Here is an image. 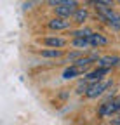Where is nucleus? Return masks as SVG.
I'll list each match as a JSON object with an SVG mask.
<instances>
[{
    "label": "nucleus",
    "instance_id": "f257e3e1",
    "mask_svg": "<svg viewBox=\"0 0 120 125\" xmlns=\"http://www.w3.org/2000/svg\"><path fill=\"white\" fill-rule=\"evenodd\" d=\"M96 10L99 14V18L103 21H106L110 26H113L115 30H120V14H117L111 7L106 5H96Z\"/></svg>",
    "mask_w": 120,
    "mask_h": 125
},
{
    "label": "nucleus",
    "instance_id": "f03ea898",
    "mask_svg": "<svg viewBox=\"0 0 120 125\" xmlns=\"http://www.w3.org/2000/svg\"><path fill=\"white\" fill-rule=\"evenodd\" d=\"M108 87H111V80H98V82L91 83V87H89V90H87L85 96H87L89 99H96V97L101 96V94L106 90Z\"/></svg>",
    "mask_w": 120,
    "mask_h": 125
},
{
    "label": "nucleus",
    "instance_id": "7ed1b4c3",
    "mask_svg": "<svg viewBox=\"0 0 120 125\" xmlns=\"http://www.w3.org/2000/svg\"><path fill=\"white\" fill-rule=\"evenodd\" d=\"M120 111V97L117 99H111V101H106L104 104H101L99 108V116H111L113 113Z\"/></svg>",
    "mask_w": 120,
    "mask_h": 125
},
{
    "label": "nucleus",
    "instance_id": "20e7f679",
    "mask_svg": "<svg viewBox=\"0 0 120 125\" xmlns=\"http://www.w3.org/2000/svg\"><path fill=\"white\" fill-rule=\"evenodd\" d=\"M110 70H111V68H104V66H99L98 70H94V71H91V73H87V75H84V78H85L87 82H91V83H94V82L101 80V78H103L104 75H108V73H110Z\"/></svg>",
    "mask_w": 120,
    "mask_h": 125
},
{
    "label": "nucleus",
    "instance_id": "39448f33",
    "mask_svg": "<svg viewBox=\"0 0 120 125\" xmlns=\"http://www.w3.org/2000/svg\"><path fill=\"white\" fill-rule=\"evenodd\" d=\"M85 68H80V66H77V64H71L70 68H66L65 71H63V78L65 80H71V78H75V76H80V75H85Z\"/></svg>",
    "mask_w": 120,
    "mask_h": 125
},
{
    "label": "nucleus",
    "instance_id": "423d86ee",
    "mask_svg": "<svg viewBox=\"0 0 120 125\" xmlns=\"http://www.w3.org/2000/svg\"><path fill=\"white\" fill-rule=\"evenodd\" d=\"M70 18H61V16H57V18L51 19L49 21V28L51 30H68L70 28Z\"/></svg>",
    "mask_w": 120,
    "mask_h": 125
},
{
    "label": "nucleus",
    "instance_id": "0eeeda50",
    "mask_svg": "<svg viewBox=\"0 0 120 125\" xmlns=\"http://www.w3.org/2000/svg\"><path fill=\"white\" fill-rule=\"evenodd\" d=\"M40 42L47 47H54V49H61V47L66 45V40L61 37H47V38H42Z\"/></svg>",
    "mask_w": 120,
    "mask_h": 125
},
{
    "label": "nucleus",
    "instance_id": "6e6552de",
    "mask_svg": "<svg viewBox=\"0 0 120 125\" xmlns=\"http://www.w3.org/2000/svg\"><path fill=\"white\" fill-rule=\"evenodd\" d=\"M98 66H104V68H113V66H120V57L117 56H104L98 59Z\"/></svg>",
    "mask_w": 120,
    "mask_h": 125
},
{
    "label": "nucleus",
    "instance_id": "1a4fd4ad",
    "mask_svg": "<svg viewBox=\"0 0 120 125\" xmlns=\"http://www.w3.org/2000/svg\"><path fill=\"white\" fill-rule=\"evenodd\" d=\"M89 42H91V45L96 47V49H98V47H103V45H106V43H108V40L104 38L101 33H94V31H92L91 35H89Z\"/></svg>",
    "mask_w": 120,
    "mask_h": 125
},
{
    "label": "nucleus",
    "instance_id": "9d476101",
    "mask_svg": "<svg viewBox=\"0 0 120 125\" xmlns=\"http://www.w3.org/2000/svg\"><path fill=\"white\" fill-rule=\"evenodd\" d=\"M71 45H73V47H77V49H82V51L89 49V47H92L91 42H89V37H73Z\"/></svg>",
    "mask_w": 120,
    "mask_h": 125
},
{
    "label": "nucleus",
    "instance_id": "9b49d317",
    "mask_svg": "<svg viewBox=\"0 0 120 125\" xmlns=\"http://www.w3.org/2000/svg\"><path fill=\"white\" fill-rule=\"evenodd\" d=\"M56 9V14L61 16V18H70V16L75 14V10H77L78 7H71V5H57L54 7Z\"/></svg>",
    "mask_w": 120,
    "mask_h": 125
},
{
    "label": "nucleus",
    "instance_id": "f8f14e48",
    "mask_svg": "<svg viewBox=\"0 0 120 125\" xmlns=\"http://www.w3.org/2000/svg\"><path fill=\"white\" fill-rule=\"evenodd\" d=\"M87 18H89V12H87L85 7H78L77 10H75V14H73V21L78 23V24H82Z\"/></svg>",
    "mask_w": 120,
    "mask_h": 125
},
{
    "label": "nucleus",
    "instance_id": "ddd939ff",
    "mask_svg": "<svg viewBox=\"0 0 120 125\" xmlns=\"http://www.w3.org/2000/svg\"><path fill=\"white\" fill-rule=\"evenodd\" d=\"M47 4L51 7H57V5H71V7H78L77 0H47Z\"/></svg>",
    "mask_w": 120,
    "mask_h": 125
},
{
    "label": "nucleus",
    "instance_id": "4468645a",
    "mask_svg": "<svg viewBox=\"0 0 120 125\" xmlns=\"http://www.w3.org/2000/svg\"><path fill=\"white\" fill-rule=\"evenodd\" d=\"M61 56H63V52L59 49H54V47L42 51V57H61Z\"/></svg>",
    "mask_w": 120,
    "mask_h": 125
},
{
    "label": "nucleus",
    "instance_id": "2eb2a0df",
    "mask_svg": "<svg viewBox=\"0 0 120 125\" xmlns=\"http://www.w3.org/2000/svg\"><path fill=\"white\" fill-rule=\"evenodd\" d=\"M82 56H84V51H82V49H78L77 52H70V54L66 56V61H68V62H75V61H78Z\"/></svg>",
    "mask_w": 120,
    "mask_h": 125
},
{
    "label": "nucleus",
    "instance_id": "dca6fc26",
    "mask_svg": "<svg viewBox=\"0 0 120 125\" xmlns=\"http://www.w3.org/2000/svg\"><path fill=\"white\" fill-rule=\"evenodd\" d=\"M91 33H92V30H89V28H80V30L71 31V35H73V37H89Z\"/></svg>",
    "mask_w": 120,
    "mask_h": 125
},
{
    "label": "nucleus",
    "instance_id": "f3484780",
    "mask_svg": "<svg viewBox=\"0 0 120 125\" xmlns=\"http://www.w3.org/2000/svg\"><path fill=\"white\" fill-rule=\"evenodd\" d=\"M89 87H91V82H87L85 78H84V82H80L78 87H77V92H78V94H87Z\"/></svg>",
    "mask_w": 120,
    "mask_h": 125
},
{
    "label": "nucleus",
    "instance_id": "a211bd4d",
    "mask_svg": "<svg viewBox=\"0 0 120 125\" xmlns=\"http://www.w3.org/2000/svg\"><path fill=\"white\" fill-rule=\"evenodd\" d=\"M94 5H106V7H113V0H87Z\"/></svg>",
    "mask_w": 120,
    "mask_h": 125
},
{
    "label": "nucleus",
    "instance_id": "6ab92c4d",
    "mask_svg": "<svg viewBox=\"0 0 120 125\" xmlns=\"http://www.w3.org/2000/svg\"><path fill=\"white\" fill-rule=\"evenodd\" d=\"M111 123H113V125H120V116L113 118V120H111Z\"/></svg>",
    "mask_w": 120,
    "mask_h": 125
}]
</instances>
